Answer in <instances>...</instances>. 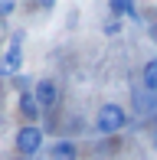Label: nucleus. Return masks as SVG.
I'll return each instance as SVG.
<instances>
[{"label": "nucleus", "instance_id": "f257e3e1", "mask_svg": "<svg viewBox=\"0 0 157 160\" xmlns=\"http://www.w3.org/2000/svg\"><path fill=\"white\" fill-rule=\"evenodd\" d=\"M128 124H131V118H128L124 105H118V101H105V105L98 108V114H95V131L105 134V137L124 131Z\"/></svg>", "mask_w": 157, "mask_h": 160}, {"label": "nucleus", "instance_id": "f03ea898", "mask_svg": "<svg viewBox=\"0 0 157 160\" xmlns=\"http://www.w3.org/2000/svg\"><path fill=\"white\" fill-rule=\"evenodd\" d=\"M23 69V33L10 36V46L0 52V78H17Z\"/></svg>", "mask_w": 157, "mask_h": 160}, {"label": "nucleus", "instance_id": "7ed1b4c3", "mask_svg": "<svg viewBox=\"0 0 157 160\" xmlns=\"http://www.w3.org/2000/svg\"><path fill=\"white\" fill-rule=\"evenodd\" d=\"M43 141H46V134H43L39 124H23V128L17 131V137H13V147L30 160V157H36L39 150H43Z\"/></svg>", "mask_w": 157, "mask_h": 160}, {"label": "nucleus", "instance_id": "20e7f679", "mask_svg": "<svg viewBox=\"0 0 157 160\" xmlns=\"http://www.w3.org/2000/svg\"><path fill=\"white\" fill-rule=\"evenodd\" d=\"M33 95H36L39 111H53V108L59 105V85H56L53 78H39V82L33 85Z\"/></svg>", "mask_w": 157, "mask_h": 160}, {"label": "nucleus", "instance_id": "39448f33", "mask_svg": "<svg viewBox=\"0 0 157 160\" xmlns=\"http://www.w3.org/2000/svg\"><path fill=\"white\" fill-rule=\"evenodd\" d=\"M17 108H20V114H23L26 124H36L39 114H43V111H39V105H36V95H33V88H23V92H20Z\"/></svg>", "mask_w": 157, "mask_h": 160}, {"label": "nucleus", "instance_id": "423d86ee", "mask_svg": "<svg viewBox=\"0 0 157 160\" xmlns=\"http://www.w3.org/2000/svg\"><path fill=\"white\" fill-rule=\"evenodd\" d=\"M141 88H144L151 98H157V56L147 59L144 69H141Z\"/></svg>", "mask_w": 157, "mask_h": 160}, {"label": "nucleus", "instance_id": "0eeeda50", "mask_svg": "<svg viewBox=\"0 0 157 160\" xmlns=\"http://www.w3.org/2000/svg\"><path fill=\"white\" fill-rule=\"evenodd\" d=\"M49 160H78V147L72 141H53V147H49Z\"/></svg>", "mask_w": 157, "mask_h": 160}, {"label": "nucleus", "instance_id": "6e6552de", "mask_svg": "<svg viewBox=\"0 0 157 160\" xmlns=\"http://www.w3.org/2000/svg\"><path fill=\"white\" fill-rule=\"evenodd\" d=\"M108 13L115 20H124V17L138 20V3H131V0H108Z\"/></svg>", "mask_w": 157, "mask_h": 160}, {"label": "nucleus", "instance_id": "1a4fd4ad", "mask_svg": "<svg viewBox=\"0 0 157 160\" xmlns=\"http://www.w3.org/2000/svg\"><path fill=\"white\" fill-rule=\"evenodd\" d=\"M102 33H105V36H118V33H121V20L108 17V20H105V23H102Z\"/></svg>", "mask_w": 157, "mask_h": 160}, {"label": "nucleus", "instance_id": "9d476101", "mask_svg": "<svg viewBox=\"0 0 157 160\" xmlns=\"http://www.w3.org/2000/svg\"><path fill=\"white\" fill-rule=\"evenodd\" d=\"M13 10H17V3H13V0H0V17H10Z\"/></svg>", "mask_w": 157, "mask_h": 160}, {"label": "nucleus", "instance_id": "9b49d317", "mask_svg": "<svg viewBox=\"0 0 157 160\" xmlns=\"http://www.w3.org/2000/svg\"><path fill=\"white\" fill-rule=\"evenodd\" d=\"M36 7H39L43 13H49V10H56V3H53V0H43V3H36Z\"/></svg>", "mask_w": 157, "mask_h": 160}, {"label": "nucleus", "instance_id": "f8f14e48", "mask_svg": "<svg viewBox=\"0 0 157 160\" xmlns=\"http://www.w3.org/2000/svg\"><path fill=\"white\" fill-rule=\"evenodd\" d=\"M0 118H3V114H0Z\"/></svg>", "mask_w": 157, "mask_h": 160}]
</instances>
